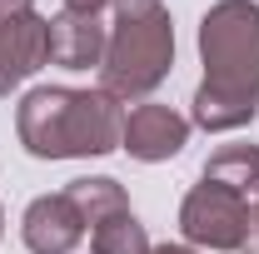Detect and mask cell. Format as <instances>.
I'll list each match as a JSON object with an SVG mask.
<instances>
[{
    "label": "cell",
    "instance_id": "obj_8",
    "mask_svg": "<svg viewBox=\"0 0 259 254\" xmlns=\"http://www.w3.org/2000/svg\"><path fill=\"white\" fill-rule=\"evenodd\" d=\"M105 40L110 25L100 15H80V10H60L50 20V60L65 70H90L105 60Z\"/></svg>",
    "mask_w": 259,
    "mask_h": 254
},
{
    "label": "cell",
    "instance_id": "obj_11",
    "mask_svg": "<svg viewBox=\"0 0 259 254\" xmlns=\"http://www.w3.org/2000/svg\"><path fill=\"white\" fill-rule=\"evenodd\" d=\"M90 249L95 254H150L155 244H150L145 224L135 220V209H125V215H110L90 229Z\"/></svg>",
    "mask_w": 259,
    "mask_h": 254
},
{
    "label": "cell",
    "instance_id": "obj_10",
    "mask_svg": "<svg viewBox=\"0 0 259 254\" xmlns=\"http://www.w3.org/2000/svg\"><path fill=\"white\" fill-rule=\"evenodd\" d=\"M65 194L75 199V209L85 215V224H90V229H95L100 220H110V215H125V209H130L125 185H120V180H105V175H100V180H75Z\"/></svg>",
    "mask_w": 259,
    "mask_h": 254
},
{
    "label": "cell",
    "instance_id": "obj_14",
    "mask_svg": "<svg viewBox=\"0 0 259 254\" xmlns=\"http://www.w3.org/2000/svg\"><path fill=\"white\" fill-rule=\"evenodd\" d=\"M244 249H249V254H259V204L249 209V234H244Z\"/></svg>",
    "mask_w": 259,
    "mask_h": 254
},
{
    "label": "cell",
    "instance_id": "obj_2",
    "mask_svg": "<svg viewBox=\"0 0 259 254\" xmlns=\"http://www.w3.org/2000/svg\"><path fill=\"white\" fill-rule=\"evenodd\" d=\"M15 130L35 159H85V155L120 150L125 115H120V100L105 90L40 85L20 100Z\"/></svg>",
    "mask_w": 259,
    "mask_h": 254
},
{
    "label": "cell",
    "instance_id": "obj_3",
    "mask_svg": "<svg viewBox=\"0 0 259 254\" xmlns=\"http://www.w3.org/2000/svg\"><path fill=\"white\" fill-rule=\"evenodd\" d=\"M110 40L100 60V90L115 100H145L175 65V25L160 0H115Z\"/></svg>",
    "mask_w": 259,
    "mask_h": 254
},
{
    "label": "cell",
    "instance_id": "obj_1",
    "mask_svg": "<svg viewBox=\"0 0 259 254\" xmlns=\"http://www.w3.org/2000/svg\"><path fill=\"white\" fill-rule=\"evenodd\" d=\"M204 80L194 90V125L220 135L239 130L259 110V5L214 0L199 20Z\"/></svg>",
    "mask_w": 259,
    "mask_h": 254
},
{
    "label": "cell",
    "instance_id": "obj_15",
    "mask_svg": "<svg viewBox=\"0 0 259 254\" xmlns=\"http://www.w3.org/2000/svg\"><path fill=\"white\" fill-rule=\"evenodd\" d=\"M150 254H199L194 244H160V249H150Z\"/></svg>",
    "mask_w": 259,
    "mask_h": 254
},
{
    "label": "cell",
    "instance_id": "obj_5",
    "mask_svg": "<svg viewBox=\"0 0 259 254\" xmlns=\"http://www.w3.org/2000/svg\"><path fill=\"white\" fill-rule=\"evenodd\" d=\"M45 60H50V20L45 15L25 10V15L0 20V95L25 85Z\"/></svg>",
    "mask_w": 259,
    "mask_h": 254
},
{
    "label": "cell",
    "instance_id": "obj_12",
    "mask_svg": "<svg viewBox=\"0 0 259 254\" xmlns=\"http://www.w3.org/2000/svg\"><path fill=\"white\" fill-rule=\"evenodd\" d=\"M115 0H65V10H80V15H100V10H110Z\"/></svg>",
    "mask_w": 259,
    "mask_h": 254
},
{
    "label": "cell",
    "instance_id": "obj_4",
    "mask_svg": "<svg viewBox=\"0 0 259 254\" xmlns=\"http://www.w3.org/2000/svg\"><path fill=\"white\" fill-rule=\"evenodd\" d=\"M180 229L194 249H209V254H229V249H244V234H249V199L244 194L225 190V185H209L199 180L185 204H180Z\"/></svg>",
    "mask_w": 259,
    "mask_h": 254
},
{
    "label": "cell",
    "instance_id": "obj_7",
    "mask_svg": "<svg viewBox=\"0 0 259 254\" xmlns=\"http://www.w3.org/2000/svg\"><path fill=\"white\" fill-rule=\"evenodd\" d=\"M20 234H25V249L30 254H70L80 239H85V215L75 209L70 194H40L30 199L25 220H20Z\"/></svg>",
    "mask_w": 259,
    "mask_h": 254
},
{
    "label": "cell",
    "instance_id": "obj_6",
    "mask_svg": "<svg viewBox=\"0 0 259 254\" xmlns=\"http://www.w3.org/2000/svg\"><path fill=\"white\" fill-rule=\"evenodd\" d=\"M185 140H190V120L169 105H135L125 115V135H120V145L145 164L175 159L185 150Z\"/></svg>",
    "mask_w": 259,
    "mask_h": 254
},
{
    "label": "cell",
    "instance_id": "obj_13",
    "mask_svg": "<svg viewBox=\"0 0 259 254\" xmlns=\"http://www.w3.org/2000/svg\"><path fill=\"white\" fill-rule=\"evenodd\" d=\"M35 10V0H0V20H10V15H25Z\"/></svg>",
    "mask_w": 259,
    "mask_h": 254
},
{
    "label": "cell",
    "instance_id": "obj_9",
    "mask_svg": "<svg viewBox=\"0 0 259 254\" xmlns=\"http://www.w3.org/2000/svg\"><path fill=\"white\" fill-rule=\"evenodd\" d=\"M204 180L225 185L234 194L259 190V145H225V150H214L209 164H204Z\"/></svg>",
    "mask_w": 259,
    "mask_h": 254
},
{
    "label": "cell",
    "instance_id": "obj_16",
    "mask_svg": "<svg viewBox=\"0 0 259 254\" xmlns=\"http://www.w3.org/2000/svg\"><path fill=\"white\" fill-rule=\"evenodd\" d=\"M0 234H5V215H0Z\"/></svg>",
    "mask_w": 259,
    "mask_h": 254
}]
</instances>
